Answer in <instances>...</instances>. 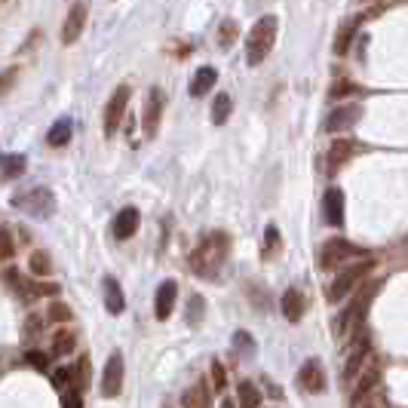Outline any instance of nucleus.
Instances as JSON below:
<instances>
[{"mask_svg":"<svg viewBox=\"0 0 408 408\" xmlns=\"http://www.w3.org/2000/svg\"><path fill=\"white\" fill-rule=\"evenodd\" d=\"M203 310H206V301H203L200 295H193V298H191V310H188V322H191V326H197V322L203 319Z\"/></svg>","mask_w":408,"mask_h":408,"instance_id":"34","label":"nucleus"},{"mask_svg":"<svg viewBox=\"0 0 408 408\" xmlns=\"http://www.w3.org/2000/svg\"><path fill=\"white\" fill-rule=\"evenodd\" d=\"M123 371H126L123 353L114 350V353H110V359L105 362V375H101V396H105V399L120 396V390H123Z\"/></svg>","mask_w":408,"mask_h":408,"instance_id":"8","label":"nucleus"},{"mask_svg":"<svg viewBox=\"0 0 408 408\" xmlns=\"http://www.w3.org/2000/svg\"><path fill=\"white\" fill-rule=\"evenodd\" d=\"M215 80H218V71L212 65H203L197 74H193V83H191V96L193 98H203L206 92L215 87Z\"/></svg>","mask_w":408,"mask_h":408,"instance_id":"21","label":"nucleus"},{"mask_svg":"<svg viewBox=\"0 0 408 408\" xmlns=\"http://www.w3.org/2000/svg\"><path fill=\"white\" fill-rule=\"evenodd\" d=\"M25 362L34 365L37 371H46V369H49V356L40 353V350H28V353H25Z\"/></svg>","mask_w":408,"mask_h":408,"instance_id":"33","label":"nucleus"},{"mask_svg":"<svg viewBox=\"0 0 408 408\" xmlns=\"http://www.w3.org/2000/svg\"><path fill=\"white\" fill-rule=\"evenodd\" d=\"M181 405L184 408H209L212 396H209V384L206 381H193V384L181 393Z\"/></svg>","mask_w":408,"mask_h":408,"instance_id":"18","label":"nucleus"},{"mask_svg":"<svg viewBox=\"0 0 408 408\" xmlns=\"http://www.w3.org/2000/svg\"><path fill=\"white\" fill-rule=\"evenodd\" d=\"M175 298H178V283H175V279H163V283H160V288H157V295H154V317L160 322L172 317Z\"/></svg>","mask_w":408,"mask_h":408,"instance_id":"10","label":"nucleus"},{"mask_svg":"<svg viewBox=\"0 0 408 408\" xmlns=\"http://www.w3.org/2000/svg\"><path fill=\"white\" fill-rule=\"evenodd\" d=\"M378 288H381L378 279H371L369 286H362V292L353 298L350 307H347V310L341 313V317L335 319V331H338V335H347V329H350V326H356V329L362 326L365 317H369L371 301H375V295H378Z\"/></svg>","mask_w":408,"mask_h":408,"instance_id":"3","label":"nucleus"},{"mask_svg":"<svg viewBox=\"0 0 408 408\" xmlns=\"http://www.w3.org/2000/svg\"><path fill=\"white\" fill-rule=\"evenodd\" d=\"M46 141L53 144V148H62V144L71 141V120L53 123V129H49V135H46Z\"/></svg>","mask_w":408,"mask_h":408,"instance_id":"27","label":"nucleus"},{"mask_svg":"<svg viewBox=\"0 0 408 408\" xmlns=\"http://www.w3.org/2000/svg\"><path fill=\"white\" fill-rule=\"evenodd\" d=\"M356 34V22H347L341 31H338V40H335V56H347V49H350V40Z\"/></svg>","mask_w":408,"mask_h":408,"instance_id":"28","label":"nucleus"},{"mask_svg":"<svg viewBox=\"0 0 408 408\" xmlns=\"http://www.w3.org/2000/svg\"><path fill=\"white\" fill-rule=\"evenodd\" d=\"M347 92H356L353 83H338V87L331 89V96H335V98H341V96H347Z\"/></svg>","mask_w":408,"mask_h":408,"instance_id":"43","label":"nucleus"},{"mask_svg":"<svg viewBox=\"0 0 408 408\" xmlns=\"http://www.w3.org/2000/svg\"><path fill=\"white\" fill-rule=\"evenodd\" d=\"M234 344H236V347H243L246 353H252V347H255V344H252V338L246 335V331H236V335H234Z\"/></svg>","mask_w":408,"mask_h":408,"instance_id":"41","label":"nucleus"},{"mask_svg":"<svg viewBox=\"0 0 408 408\" xmlns=\"http://www.w3.org/2000/svg\"><path fill=\"white\" fill-rule=\"evenodd\" d=\"M212 387H215L218 393H221V390L227 387V375H224V365H221L218 359L212 362Z\"/></svg>","mask_w":408,"mask_h":408,"instance_id":"36","label":"nucleus"},{"mask_svg":"<svg viewBox=\"0 0 408 408\" xmlns=\"http://www.w3.org/2000/svg\"><path fill=\"white\" fill-rule=\"evenodd\" d=\"M365 359H369V338H362V344L353 347L350 359H347V365H344V384H350V381L359 375V369L365 365Z\"/></svg>","mask_w":408,"mask_h":408,"instance_id":"20","label":"nucleus"},{"mask_svg":"<svg viewBox=\"0 0 408 408\" xmlns=\"http://www.w3.org/2000/svg\"><path fill=\"white\" fill-rule=\"evenodd\" d=\"M322 215L331 227H344V191L341 188H329L322 197Z\"/></svg>","mask_w":408,"mask_h":408,"instance_id":"14","label":"nucleus"},{"mask_svg":"<svg viewBox=\"0 0 408 408\" xmlns=\"http://www.w3.org/2000/svg\"><path fill=\"white\" fill-rule=\"evenodd\" d=\"M49 319L53 322H68L71 319V310H68V304H53V307H49Z\"/></svg>","mask_w":408,"mask_h":408,"instance_id":"39","label":"nucleus"},{"mask_svg":"<svg viewBox=\"0 0 408 408\" xmlns=\"http://www.w3.org/2000/svg\"><path fill=\"white\" fill-rule=\"evenodd\" d=\"M279 307H283V317L288 322H301L304 319V310H307V298H304L301 288H286Z\"/></svg>","mask_w":408,"mask_h":408,"instance_id":"15","label":"nucleus"},{"mask_svg":"<svg viewBox=\"0 0 408 408\" xmlns=\"http://www.w3.org/2000/svg\"><path fill=\"white\" fill-rule=\"evenodd\" d=\"M359 117H362V108H359V105H338V108L329 114V120H326V132L353 129Z\"/></svg>","mask_w":408,"mask_h":408,"instance_id":"12","label":"nucleus"},{"mask_svg":"<svg viewBox=\"0 0 408 408\" xmlns=\"http://www.w3.org/2000/svg\"><path fill=\"white\" fill-rule=\"evenodd\" d=\"M378 405H381V402H362L359 408H378Z\"/></svg>","mask_w":408,"mask_h":408,"instance_id":"44","label":"nucleus"},{"mask_svg":"<svg viewBox=\"0 0 408 408\" xmlns=\"http://www.w3.org/2000/svg\"><path fill=\"white\" fill-rule=\"evenodd\" d=\"M160 114H163V89H151L148 92V101H144V117H141V126H144V135H157V126H160Z\"/></svg>","mask_w":408,"mask_h":408,"instance_id":"11","label":"nucleus"},{"mask_svg":"<svg viewBox=\"0 0 408 408\" xmlns=\"http://www.w3.org/2000/svg\"><path fill=\"white\" fill-rule=\"evenodd\" d=\"M378 378H381V371H378V369H371L369 375H362V378H359V387H356V393H353V399H350V402H353L356 408H359V405L365 402V399H369L371 390L378 387Z\"/></svg>","mask_w":408,"mask_h":408,"instance_id":"25","label":"nucleus"},{"mask_svg":"<svg viewBox=\"0 0 408 408\" xmlns=\"http://www.w3.org/2000/svg\"><path fill=\"white\" fill-rule=\"evenodd\" d=\"M298 387L304 393H322L326 390V371H322L319 359H307L298 369Z\"/></svg>","mask_w":408,"mask_h":408,"instance_id":"9","label":"nucleus"},{"mask_svg":"<svg viewBox=\"0 0 408 408\" xmlns=\"http://www.w3.org/2000/svg\"><path fill=\"white\" fill-rule=\"evenodd\" d=\"M53 384H56L58 390L74 387V369H56V371H53Z\"/></svg>","mask_w":408,"mask_h":408,"instance_id":"32","label":"nucleus"},{"mask_svg":"<svg viewBox=\"0 0 408 408\" xmlns=\"http://www.w3.org/2000/svg\"><path fill=\"white\" fill-rule=\"evenodd\" d=\"M276 15H261L255 22V28L249 31V40H246V62L249 65H261L270 56V49L276 44Z\"/></svg>","mask_w":408,"mask_h":408,"instance_id":"2","label":"nucleus"},{"mask_svg":"<svg viewBox=\"0 0 408 408\" xmlns=\"http://www.w3.org/2000/svg\"><path fill=\"white\" fill-rule=\"evenodd\" d=\"M359 255H365L359 246H353V243L341 240V236H335V240H329L326 246H322V252H319V267H322V270H335V267H341L344 261L359 258Z\"/></svg>","mask_w":408,"mask_h":408,"instance_id":"6","label":"nucleus"},{"mask_svg":"<svg viewBox=\"0 0 408 408\" xmlns=\"http://www.w3.org/2000/svg\"><path fill=\"white\" fill-rule=\"evenodd\" d=\"M231 96L227 92H218L215 101H212V123L215 126H224L227 123V117H231Z\"/></svg>","mask_w":408,"mask_h":408,"instance_id":"26","label":"nucleus"},{"mask_svg":"<svg viewBox=\"0 0 408 408\" xmlns=\"http://www.w3.org/2000/svg\"><path fill=\"white\" fill-rule=\"evenodd\" d=\"M371 270H375V261H371V258H365L362 264H353V267L341 270V274L335 276V283L329 286V292H326V295H329V301H335V304H338V301H344L356 286H362V283H365V276H369Z\"/></svg>","mask_w":408,"mask_h":408,"instance_id":"4","label":"nucleus"},{"mask_svg":"<svg viewBox=\"0 0 408 408\" xmlns=\"http://www.w3.org/2000/svg\"><path fill=\"white\" fill-rule=\"evenodd\" d=\"M15 74H19V71H15V68H10V71H4V74H0V96H4V92H6V89H10V87H13Z\"/></svg>","mask_w":408,"mask_h":408,"instance_id":"40","label":"nucleus"},{"mask_svg":"<svg viewBox=\"0 0 408 408\" xmlns=\"http://www.w3.org/2000/svg\"><path fill=\"white\" fill-rule=\"evenodd\" d=\"M6 258H13V236H10V231L0 227V261H6Z\"/></svg>","mask_w":408,"mask_h":408,"instance_id":"37","label":"nucleus"},{"mask_svg":"<svg viewBox=\"0 0 408 408\" xmlns=\"http://www.w3.org/2000/svg\"><path fill=\"white\" fill-rule=\"evenodd\" d=\"M224 258H227V236L224 234H212L191 252V267L197 270L200 276L212 279V276H218Z\"/></svg>","mask_w":408,"mask_h":408,"instance_id":"1","label":"nucleus"},{"mask_svg":"<svg viewBox=\"0 0 408 408\" xmlns=\"http://www.w3.org/2000/svg\"><path fill=\"white\" fill-rule=\"evenodd\" d=\"M25 157L22 154H4L0 157V175L6 178V181H13V178H19L25 172Z\"/></svg>","mask_w":408,"mask_h":408,"instance_id":"24","label":"nucleus"},{"mask_svg":"<svg viewBox=\"0 0 408 408\" xmlns=\"http://www.w3.org/2000/svg\"><path fill=\"white\" fill-rule=\"evenodd\" d=\"M83 25H87V4H74L71 13L65 15V25H62V44L65 46L77 44V37L83 34Z\"/></svg>","mask_w":408,"mask_h":408,"instance_id":"13","label":"nucleus"},{"mask_svg":"<svg viewBox=\"0 0 408 408\" xmlns=\"http://www.w3.org/2000/svg\"><path fill=\"white\" fill-rule=\"evenodd\" d=\"M62 408H83V396L77 387H68L62 393Z\"/></svg>","mask_w":408,"mask_h":408,"instance_id":"35","label":"nucleus"},{"mask_svg":"<svg viewBox=\"0 0 408 408\" xmlns=\"http://www.w3.org/2000/svg\"><path fill=\"white\" fill-rule=\"evenodd\" d=\"M129 98H132V89L126 87H117L114 89V96H110L108 101V108H105V139H110V135L117 132V126H120L123 120V114H126V105H129Z\"/></svg>","mask_w":408,"mask_h":408,"instance_id":"7","label":"nucleus"},{"mask_svg":"<svg viewBox=\"0 0 408 408\" xmlns=\"http://www.w3.org/2000/svg\"><path fill=\"white\" fill-rule=\"evenodd\" d=\"M31 274L34 276H49V274H53V261H49L46 252H34L31 255Z\"/></svg>","mask_w":408,"mask_h":408,"instance_id":"29","label":"nucleus"},{"mask_svg":"<svg viewBox=\"0 0 408 408\" xmlns=\"http://www.w3.org/2000/svg\"><path fill=\"white\" fill-rule=\"evenodd\" d=\"M236 31H240V28H236V22H234V19H224V22H221V34H218L221 46H231V44H234V37H236Z\"/></svg>","mask_w":408,"mask_h":408,"instance_id":"31","label":"nucleus"},{"mask_svg":"<svg viewBox=\"0 0 408 408\" xmlns=\"http://www.w3.org/2000/svg\"><path fill=\"white\" fill-rule=\"evenodd\" d=\"M13 206L28 212L31 218H49L56 212V197L46 188H31V191L19 193V197H13Z\"/></svg>","mask_w":408,"mask_h":408,"instance_id":"5","label":"nucleus"},{"mask_svg":"<svg viewBox=\"0 0 408 408\" xmlns=\"http://www.w3.org/2000/svg\"><path fill=\"white\" fill-rule=\"evenodd\" d=\"M105 310L114 313V317H120L126 310V295L114 276H105Z\"/></svg>","mask_w":408,"mask_h":408,"instance_id":"19","label":"nucleus"},{"mask_svg":"<svg viewBox=\"0 0 408 408\" xmlns=\"http://www.w3.org/2000/svg\"><path fill=\"white\" fill-rule=\"evenodd\" d=\"M236 405L240 408H261V390L252 381H240L236 384Z\"/></svg>","mask_w":408,"mask_h":408,"instance_id":"22","label":"nucleus"},{"mask_svg":"<svg viewBox=\"0 0 408 408\" xmlns=\"http://www.w3.org/2000/svg\"><path fill=\"white\" fill-rule=\"evenodd\" d=\"M89 371H92V362H89V356H80L77 369H74V387H77V390H83V387H87V381H89Z\"/></svg>","mask_w":408,"mask_h":408,"instance_id":"30","label":"nucleus"},{"mask_svg":"<svg viewBox=\"0 0 408 408\" xmlns=\"http://www.w3.org/2000/svg\"><path fill=\"white\" fill-rule=\"evenodd\" d=\"M276 240H279V236H276V227L270 224V227H267V249H264V255H270V252L276 249Z\"/></svg>","mask_w":408,"mask_h":408,"instance_id":"42","label":"nucleus"},{"mask_svg":"<svg viewBox=\"0 0 408 408\" xmlns=\"http://www.w3.org/2000/svg\"><path fill=\"white\" fill-rule=\"evenodd\" d=\"M40 329H44V317L40 313H31L28 319H25V335H40Z\"/></svg>","mask_w":408,"mask_h":408,"instance_id":"38","label":"nucleus"},{"mask_svg":"<svg viewBox=\"0 0 408 408\" xmlns=\"http://www.w3.org/2000/svg\"><path fill=\"white\" fill-rule=\"evenodd\" d=\"M221 408H236V405L231 402V399H224V402H221Z\"/></svg>","mask_w":408,"mask_h":408,"instance_id":"45","label":"nucleus"},{"mask_svg":"<svg viewBox=\"0 0 408 408\" xmlns=\"http://www.w3.org/2000/svg\"><path fill=\"white\" fill-rule=\"evenodd\" d=\"M139 209H132V206H126L117 212V218H114V236L117 240H129V236L139 231Z\"/></svg>","mask_w":408,"mask_h":408,"instance_id":"16","label":"nucleus"},{"mask_svg":"<svg viewBox=\"0 0 408 408\" xmlns=\"http://www.w3.org/2000/svg\"><path fill=\"white\" fill-rule=\"evenodd\" d=\"M356 151H359V144H356L353 139H335V144L329 148V169L335 172V169H341L347 160H350Z\"/></svg>","mask_w":408,"mask_h":408,"instance_id":"17","label":"nucleus"},{"mask_svg":"<svg viewBox=\"0 0 408 408\" xmlns=\"http://www.w3.org/2000/svg\"><path fill=\"white\" fill-rule=\"evenodd\" d=\"M74 347H77V335L68 329H58L56 338H53V356L56 359H62V356H71Z\"/></svg>","mask_w":408,"mask_h":408,"instance_id":"23","label":"nucleus"}]
</instances>
